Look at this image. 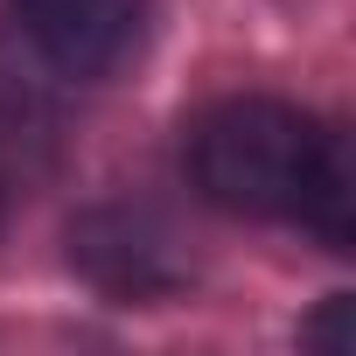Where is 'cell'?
I'll use <instances>...</instances> for the list:
<instances>
[{
	"mask_svg": "<svg viewBox=\"0 0 356 356\" xmlns=\"http://www.w3.org/2000/svg\"><path fill=\"white\" fill-rule=\"evenodd\" d=\"M196 189L231 217H286L349 252V154L280 98H224L189 140Z\"/></svg>",
	"mask_w": 356,
	"mask_h": 356,
	"instance_id": "1",
	"label": "cell"
},
{
	"mask_svg": "<svg viewBox=\"0 0 356 356\" xmlns=\"http://www.w3.org/2000/svg\"><path fill=\"white\" fill-rule=\"evenodd\" d=\"M15 15L63 77H105L140 49L147 0H15Z\"/></svg>",
	"mask_w": 356,
	"mask_h": 356,
	"instance_id": "2",
	"label": "cell"
}]
</instances>
